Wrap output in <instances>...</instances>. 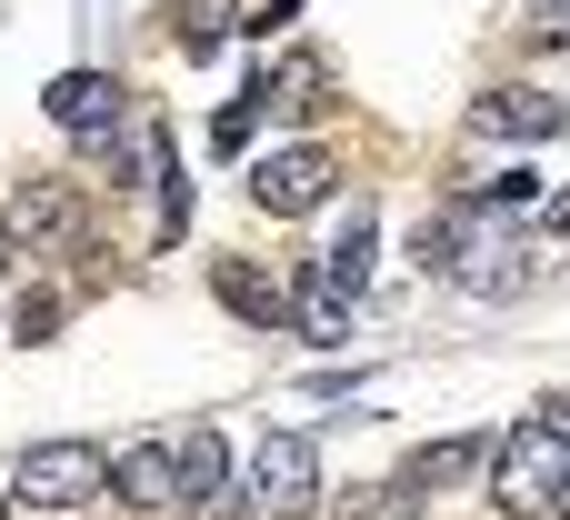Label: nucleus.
I'll use <instances>...</instances> for the list:
<instances>
[{"mask_svg":"<svg viewBox=\"0 0 570 520\" xmlns=\"http://www.w3.org/2000/svg\"><path fill=\"white\" fill-rule=\"evenodd\" d=\"M561 461H570V421L561 411H541V421H521L501 451H491V501L521 520V511H551V491H561Z\"/></svg>","mask_w":570,"mask_h":520,"instance_id":"obj_1","label":"nucleus"},{"mask_svg":"<svg viewBox=\"0 0 570 520\" xmlns=\"http://www.w3.org/2000/svg\"><path fill=\"white\" fill-rule=\"evenodd\" d=\"M240 491H250V511H261V520H311V511H321V451H311L301 431H271V441L250 451Z\"/></svg>","mask_w":570,"mask_h":520,"instance_id":"obj_2","label":"nucleus"},{"mask_svg":"<svg viewBox=\"0 0 570 520\" xmlns=\"http://www.w3.org/2000/svg\"><path fill=\"white\" fill-rule=\"evenodd\" d=\"M90 491H110V461L90 441H30L20 451V501L30 511H80Z\"/></svg>","mask_w":570,"mask_h":520,"instance_id":"obj_3","label":"nucleus"},{"mask_svg":"<svg viewBox=\"0 0 570 520\" xmlns=\"http://www.w3.org/2000/svg\"><path fill=\"white\" fill-rule=\"evenodd\" d=\"M341 190V160L321 150V140H291V150H271L261 170H250V200L271 210V220H301V210H321Z\"/></svg>","mask_w":570,"mask_h":520,"instance_id":"obj_4","label":"nucleus"},{"mask_svg":"<svg viewBox=\"0 0 570 520\" xmlns=\"http://www.w3.org/2000/svg\"><path fill=\"white\" fill-rule=\"evenodd\" d=\"M10 241H30V251H70V241H80V200H70V180H20V190H10Z\"/></svg>","mask_w":570,"mask_h":520,"instance_id":"obj_5","label":"nucleus"},{"mask_svg":"<svg viewBox=\"0 0 570 520\" xmlns=\"http://www.w3.org/2000/svg\"><path fill=\"white\" fill-rule=\"evenodd\" d=\"M491 140H551V130H570V100H551V90H531V80H511V90H481V110H471Z\"/></svg>","mask_w":570,"mask_h":520,"instance_id":"obj_6","label":"nucleus"},{"mask_svg":"<svg viewBox=\"0 0 570 520\" xmlns=\"http://www.w3.org/2000/svg\"><path fill=\"white\" fill-rule=\"evenodd\" d=\"M40 100H50V120H60V130H80V140H100V130L120 120V80H110V70H60Z\"/></svg>","mask_w":570,"mask_h":520,"instance_id":"obj_7","label":"nucleus"},{"mask_svg":"<svg viewBox=\"0 0 570 520\" xmlns=\"http://www.w3.org/2000/svg\"><path fill=\"white\" fill-rule=\"evenodd\" d=\"M110 491H120L130 511H170V501H180V461H170V441L120 451V461H110Z\"/></svg>","mask_w":570,"mask_h":520,"instance_id":"obj_8","label":"nucleus"},{"mask_svg":"<svg viewBox=\"0 0 570 520\" xmlns=\"http://www.w3.org/2000/svg\"><path fill=\"white\" fill-rule=\"evenodd\" d=\"M210 291H220L250 331H281V321H291V291H281V281H261L250 261H220V271H210Z\"/></svg>","mask_w":570,"mask_h":520,"instance_id":"obj_9","label":"nucleus"},{"mask_svg":"<svg viewBox=\"0 0 570 520\" xmlns=\"http://www.w3.org/2000/svg\"><path fill=\"white\" fill-rule=\"evenodd\" d=\"M291 321H301V341H321V351H341V341H351V291H331V281L311 271V281L291 291Z\"/></svg>","mask_w":570,"mask_h":520,"instance_id":"obj_10","label":"nucleus"},{"mask_svg":"<svg viewBox=\"0 0 570 520\" xmlns=\"http://www.w3.org/2000/svg\"><path fill=\"white\" fill-rule=\"evenodd\" d=\"M371 241H381V230H371V210H351V230H331L311 271H321L331 291H361V281H371Z\"/></svg>","mask_w":570,"mask_h":520,"instance_id":"obj_11","label":"nucleus"},{"mask_svg":"<svg viewBox=\"0 0 570 520\" xmlns=\"http://www.w3.org/2000/svg\"><path fill=\"white\" fill-rule=\"evenodd\" d=\"M170 461H180V501H220V481H230V451H220V431H190Z\"/></svg>","mask_w":570,"mask_h":520,"instance_id":"obj_12","label":"nucleus"},{"mask_svg":"<svg viewBox=\"0 0 570 520\" xmlns=\"http://www.w3.org/2000/svg\"><path fill=\"white\" fill-rule=\"evenodd\" d=\"M170 40L200 60V50H220L230 40V0H170Z\"/></svg>","mask_w":570,"mask_h":520,"instance_id":"obj_13","label":"nucleus"},{"mask_svg":"<svg viewBox=\"0 0 570 520\" xmlns=\"http://www.w3.org/2000/svg\"><path fill=\"white\" fill-rule=\"evenodd\" d=\"M461 251H471V220H461V210H441V220L411 230V261H421V271H461Z\"/></svg>","mask_w":570,"mask_h":520,"instance_id":"obj_14","label":"nucleus"},{"mask_svg":"<svg viewBox=\"0 0 570 520\" xmlns=\"http://www.w3.org/2000/svg\"><path fill=\"white\" fill-rule=\"evenodd\" d=\"M471 471H481V441H441V451L411 461V491L431 501V491H451V481H471Z\"/></svg>","mask_w":570,"mask_h":520,"instance_id":"obj_15","label":"nucleus"},{"mask_svg":"<svg viewBox=\"0 0 570 520\" xmlns=\"http://www.w3.org/2000/svg\"><path fill=\"white\" fill-rule=\"evenodd\" d=\"M541 200V180L531 170H501V180H481V210H531Z\"/></svg>","mask_w":570,"mask_h":520,"instance_id":"obj_16","label":"nucleus"},{"mask_svg":"<svg viewBox=\"0 0 570 520\" xmlns=\"http://www.w3.org/2000/svg\"><path fill=\"white\" fill-rule=\"evenodd\" d=\"M10 331H20V341H50V331H60V301H50V291H40V301H20V311H10Z\"/></svg>","mask_w":570,"mask_h":520,"instance_id":"obj_17","label":"nucleus"},{"mask_svg":"<svg viewBox=\"0 0 570 520\" xmlns=\"http://www.w3.org/2000/svg\"><path fill=\"white\" fill-rule=\"evenodd\" d=\"M291 10H301V0H261V10H240V30H261V40H271V30H291Z\"/></svg>","mask_w":570,"mask_h":520,"instance_id":"obj_18","label":"nucleus"},{"mask_svg":"<svg viewBox=\"0 0 570 520\" xmlns=\"http://www.w3.org/2000/svg\"><path fill=\"white\" fill-rule=\"evenodd\" d=\"M551 230H561V241H570V190H561V200H551Z\"/></svg>","mask_w":570,"mask_h":520,"instance_id":"obj_19","label":"nucleus"},{"mask_svg":"<svg viewBox=\"0 0 570 520\" xmlns=\"http://www.w3.org/2000/svg\"><path fill=\"white\" fill-rule=\"evenodd\" d=\"M551 511H570V461H561V491H551Z\"/></svg>","mask_w":570,"mask_h":520,"instance_id":"obj_20","label":"nucleus"},{"mask_svg":"<svg viewBox=\"0 0 570 520\" xmlns=\"http://www.w3.org/2000/svg\"><path fill=\"white\" fill-rule=\"evenodd\" d=\"M10 251H20V241H10V220H0V271H10Z\"/></svg>","mask_w":570,"mask_h":520,"instance_id":"obj_21","label":"nucleus"},{"mask_svg":"<svg viewBox=\"0 0 570 520\" xmlns=\"http://www.w3.org/2000/svg\"><path fill=\"white\" fill-rule=\"evenodd\" d=\"M541 10H561V20H570V0H541Z\"/></svg>","mask_w":570,"mask_h":520,"instance_id":"obj_22","label":"nucleus"},{"mask_svg":"<svg viewBox=\"0 0 570 520\" xmlns=\"http://www.w3.org/2000/svg\"><path fill=\"white\" fill-rule=\"evenodd\" d=\"M0 520H10V501H0Z\"/></svg>","mask_w":570,"mask_h":520,"instance_id":"obj_23","label":"nucleus"}]
</instances>
